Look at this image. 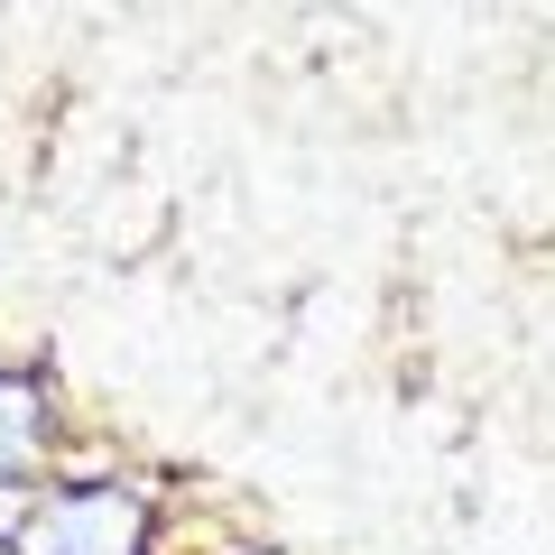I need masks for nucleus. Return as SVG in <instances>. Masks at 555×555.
<instances>
[{"label": "nucleus", "instance_id": "obj_2", "mask_svg": "<svg viewBox=\"0 0 555 555\" xmlns=\"http://www.w3.org/2000/svg\"><path fill=\"white\" fill-rule=\"evenodd\" d=\"M65 444H75V416L47 389L28 361H0V491L38 500L47 481L65 473Z\"/></svg>", "mask_w": 555, "mask_h": 555}, {"label": "nucleus", "instance_id": "obj_1", "mask_svg": "<svg viewBox=\"0 0 555 555\" xmlns=\"http://www.w3.org/2000/svg\"><path fill=\"white\" fill-rule=\"evenodd\" d=\"M149 491L139 481H112V473H56L38 500H28L20 537L0 555H149Z\"/></svg>", "mask_w": 555, "mask_h": 555}, {"label": "nucleus", "instance_id": "obj_3", "mask_svg": "<svg viewBox=\"0 0 555 555\" xmlns=\"http://www.w3.org/2000/svg\"><path fill=\"white\" fill-rule=\"evenodd\" d=\"M20 518H28V491H0V546L20 537Z\"/></svg>", "mask_w": 555, "mask_h": 555}]
</instances>
